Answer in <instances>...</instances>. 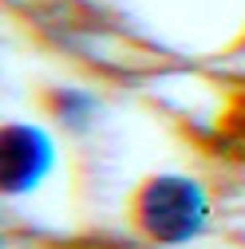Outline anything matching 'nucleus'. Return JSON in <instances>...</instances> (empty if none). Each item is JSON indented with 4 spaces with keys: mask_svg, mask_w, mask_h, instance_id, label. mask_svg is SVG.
Wrapping results in <instances>:
<instances>
[{
    "mask_svg": "<svg viewBox=\"0 0 245 249\" xmlns=\"http://www.w3.org/2000/svg\"><path fill=\"white\" fill-rule=\"evenodd\" d=\"M206 217H210V202L194 178L162 174L150 178L139 194V226L162 245H186L206 230Z\"/></svg>",
    "mask_w": 245,
    "mask_h": 249,
    "instance_id": "1",
    "label": "nucleus"
},
{
    "mask_svg": "<svg viewBox=\"0 0 245 249\" xmlns=\"http://www.w3.org/2000/svg\"><path fill=\"white\" fill-rule=\"evenodd\" d=\"M55 166V146L40 127L12 123L0 135V186L8 194H28Z\"/></svg>",
    "mask_w": 245,
    "mask_h": 249,
    "instance_id": "2",
    "label": "nucleus"
}]
</instances>
